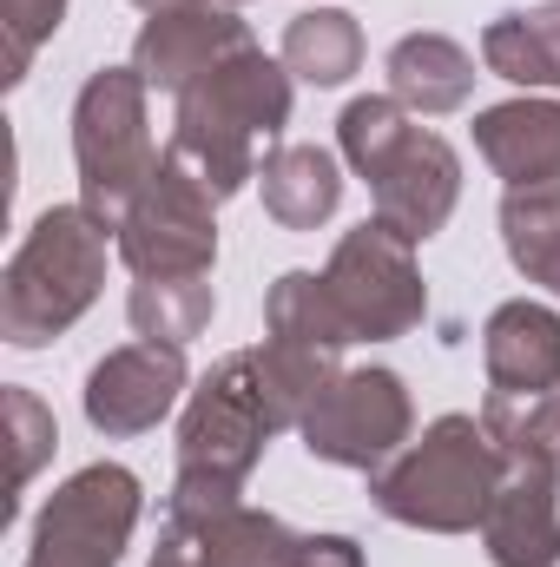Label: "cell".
<instances>
[{
	"label": "cell",
	"instance_id": "d6986e66",
	"mask_svg": "<svg viewBox=\"0 0 560 567\" xmlns=\"http://www.w3.org/2000/svg\"><path fill=\"white\" fill-rule=\"evenodd\" d=\"M198 86H205L231 120H245V126L265 133V140L290 120V66L271 60L265 47H238V53H231L218 73H205Z\"/></svg>",
	"mask_w": 560,
	"mask_h": 567
},
{
	"label": "cell",
	"instance_id": "ba28073f",
	"mask_svg": "<svg viewBox=\"0 0 560 567\" xmlns=\"http://www.w3.org/2000/svg\"><path fill=\"white\" fill-rule=\"evenodd\" d=\"M211 205L218 198L178 158H158V172L145 178V192L120 218V258L139 278H211V265H218Z\"/></svg>",
	"mask_w": 560,
	"mask_h": 567
},
{
	"label": "cell",
	"instance_id": "7402d4cb",
	"mask_svg": "<svg viewBox=\"0 0 560 567\" xmlns=\"http://www.w3.org/2000/svg\"><path fill=\"white\" fill-rule=\"evenodd\" d=\"M265 323H271L278 343H303V350H323V357H336L350 343V323H343L330 284L317 271H283L265 297Z\"/></svg>",
	"mask_w": 560,
	"mask_h": 567
},
{
	"label": "cell",
	"instance_id": "83f0119b",
	"mask_svg": "<svg viewBox=\"0 0 560 567\" xmlns=\"http://www.w3.org/2000/svg\"><path fill=\"white\" fill-rule=\"evenodd\" d=\"M133 7H145V13H172V7H185V0H133Z\"/></svg>",
	"mask_w": 560,
	"mask_h": 567
},
{
	"label": "cell",
	"instance_id": "52a82bcc",
	"mask_svg": "<svg viewBox=\"0 0 560 567\" xmlns=\"http://www.w3.org/2000/svg\"><path fill=\"white\" fill-rule=\"evenodd\" d=\"M139 475L120 462H93L73 482L53 488V502L33 522L27 567H120L133 528H139Z\"/></svg>",
	"mask_w": 560,
	"mask_h": 567
},
{
	"label": "cell",
	"instance_id": "4316f807",
	"mask_svg": "<svg viewBox=\"0 0 560 567\" xmlns=\"http://www.w3.org/2000/svg\"><path fill=\"white\" fill-rule=\"evenodd\" d=\"M152 567H211V561H205V548H198L185 528H165V535H158V555H152Z\"/></svg>",
	"mask_w": 560,
	"mask_h": 567
},
{
	"label": "cell",
	"instance_id": "5bb4252c",
	"mask_svg": "<svg viewBox=\"0 0 560 567\" xmlns=\"http://www.w3.org/2000/svg\"><path fill=\"white\" fill-rule=\"evenodd\" d=\"M165 158H178L211 198H231L245 178H258V133L245 120H231L205 86H191V93H178V126H172Z\"/></svg>",
	"mask_w": 560,
	"mask_h": 567
},
{
	"label": "cell",
	"instance_id": "30bf717a",
	"mask_svg": "<svg viewBox=\"0 0 560 567\" xmlns=\"http://www.w3.org/2000/svg\"><path fill=\"white\" fill-rule=\"evenodd\" d=\"M238 47H251L245 20L225 0H185L172 13H152L133 47V73L152 93H191L205 73H218Z\"/></svg>",
	"mask_w": 560,
	"mask_h": 567
},
{
	"label": "cell",
	"instance_id": "3957f363",
	"mask_svg": "<svg viewBox=\"0 0 560 567\" xmlns=\"http://www.w3.org/2000/svg\"><path fill=\"white\" fill-rule=\"evenodd\" d=\"M508 475V455L495 449V435L481 416H442L422 429L396 462L376 468V508L403 528H428V535H468L481 528L495 488Z\"/></svg>",
	"mask_w": 560,
	"mask_h": 567
},
{
	"label": "cell",
	"instance_id": "cb8c5ba5",
	"mask_svg": "<svg viewBox=\"0 0 560 567\" xmlns=\"http://www.w3.org/2000/svg\"><path fill=\"white\" fill-rule=\"evenodd\" d=\"M0 410H7V435H13V502H7V508H20V495H27V482L40 475V462L53 455L60 429H53V410H46L33 390H20V383H7Z\"/></svg>",
	"mask_w": 560,
	"mask_h": 567
},
{
	"label": "cell",
	"instance_id": "6da1fadb",
	"mask_svg": "<svg viewBox=\"0 0 560 567\" xmlns=\"http://www.w3.org/2000/svg\"><path fill=\"white\" fill-rule=\"evenodd\" d=\"M336 140H343V158L370 178L383 225H396L416 245L448 225L462 198V158L442 133H422L409 106H396L390 93H363L343 106Z\"/></svg>",
	"mask_w": 560,
	"mask_h": 567
},
{
	"label": "cell",
	"instance_id": "e0dca14e",
	"mask_svg": "<svg viewBox=\"0 0 560 567\" xmlns=\"http://www.w3.org/2000/svg\"><path fill=\"white\" fill-rule=\"evenodd\" d=\"M258 185H265V212L283 231H317L343 205V172L323 145H278L258 165Z\"/></svg>",
	"mask_w": 560,
	"mask_h": 567
},
{
	"label": "cell",
	"instance_id": "9a60e30c",
	"mask_svg": "<svg viewBox=\"0 0 560 567\" xmlns=\"http://www.w3.org/2000/svg\"><path fill=\"white\" fill-rule=\"evenodd\" d=\"M475 152L508 178V192L521 185H554L560 178V100H508L475 113Z\"/></svg>",
	"mask_w": 560,
	"mask_h": 567
},
{
	"label": "cell",
	"instance_id": "603a6c76",
	"mask_svg": "<svg viewBox=\"0 0 560 567\" xmlns=\"http://www.w3.org/2000/svg\"><path fill=\"white\" fill-rule=\"evenodd\" d=\"M211 310H218L211 278H139L133 284V303H126V317H133L139 337L178 343V350L211 330Z\"/></svg>",
	"mask_w": 560,
	"mask_h": 567
},
{
	"label": "cell",
	"instance_id": "ac0fdd59",
	"mask_svg": "<svg viewBox=\"0 0 560 567\" xmlns=\"http://www.w3.org/2000/svg\"><path fill=\"white\" fill-rule=\"evenodd\" d=\"M481 60L488 73L541 93V86H560V0H541L528 13H501L488 20L481 33Z\"/></svg>",
	"mask_w": 560,
	"mask_h": 567
},
{
	"label": "cell",
	"instance_id": "7a4b0ae2",
	"mask_svg": "<svg viewBox=\"0 0 560 567\" xmlns=\"http://www.w3.org/2000/svg\"><path fill=\"white\" fill-rule=\"evenodd\" d=\"M106 231L113 225H100L86 205H53L33 218L0 278V337L13 350H40L93 310L106 284Z\"/></svg>",
	"mask_w": 560,
	"mask_h": 567
},
{
	"label": "cell",
	"instance_id": "8fae6325",
	"mask_svg": "<svg viewBox=\"0 0 560 567\" xmlns=\"http://www.w3.org/2000/svg\"><path fill=\"white\" fill-rule=\"evenodd\" d=\"M178 390H185V350L139 337V343H126V350L93 363V377H86V423L100 435H145V429H158L172 416Z\"/></svg>",
	"mask_w": 560,
	"mask_h": 567
},
{
	"label": "cell",
	"instance_id": "d4e9b609",
	"mask_svg": "<svg viewBox=\"0 0 560 567\" xmlns=\"http://www.w3.org/2000/svg\"><path fill=\"white\" fill-rule=\"evenodd\" d=\"M66 20V0H0V33H7V86L27 80L33 53L60 33Z\"/></svg>",
	"mask_w": 560,
	"mask_h": 567
},
{
	"label": "cell",
	"instance_id": "9c48e42d",
	"mask_svg": "<svg viewBox=\"0 0 560 567\" xmlns=\"http://www.w3.org/2000/svg\"><path fill=\"white\" fill-rule=\"evenodd\" d=\"M409 390L396 370H336L323 383V396L303 410V449L317 462H336V468H383L403 455L409 442Z\"/></svg>",
	"mask_w": 560,
	"mask_h": 567
},
{
	"label": "cell",
	"instance_id": "5b68a950",
	"mask_svg": "<svg viewBox=\"0 0 560 567\" xmlns=\"http://www.w3.org/2000/svg\"><path fill=\"white\" fill-rule=\"evenodd\" d=\"M278 429L283 416L271 403V390H265L258 350H238L198 383V396H191V410L178 423V475L185 482L245 488V475L258 468V455H265V442Z\"/></svg>",
	"mask_w": 560,
	"mask_h": 567
},
{
	"label": "cell",
	"instance_id": "f1b7e54d",
	"mask_svg": "<svg viewBox=\"0 0 560 567\" xmlns=\"http://www.w3.org/2000/svg\"><path fill=\"white\" fill-rule=\"evenodd\" d=\"M225 7H238V0H225Z\"/></svg>",
	"mask_w": 560,
	"mask_h": 567
},
{
	"label": "cell",
	"instance_id": "44dd1931",
	"mask_svg": "<svg viewBox=\"0 0 560 567\" xmlns=\"http://www.w3.org/2000/svg\"><path fill=\"white\" fill-rule=\"evenodd\" d=\"M283 66L310 86H343L356 66H363V27L336 7H310L283 27Z\"/></svg>",
	"mask_w": 560,
	"mask_h": 567
},
{
	"label": "cell",
	"instance_id": "ffe728a7",
	"mask_svg": "<svg viewBox=\"0 0 560 567\" xmlns=\"http://www.w3.org/2000/svg\"><path fill=\"white\" fill-rule=\"evenodd\" d=\"M501 245L528 284H548L560 297V178L554 185H521L501 198Z\"/></svg>",
	"mask_w": 560,
	"mask_h": 567
},
{
	"label": "cell",
	"instance_id": "7c38bea8",
	"mask_svg": "<svg viewBox=\"0 0 560 567\" xmlns=\"http://www.w3.org/2000/svg\"><path fill=\"white\" fill-rule=\"evenodd\" d=\"M481 542L495 567H554L560 561V462L508 455V475L481 515Z\"/></svg>",
	"mask_w": 560,
	"mask_h": 567
},
{
	"label": "cell",
	"instance_id": "8992f818",
	"mask_svg": "<svg viewBox=\"0 0 560 567\" xmlns=\"http://www.w3.org/2000/svg\"><path fill=\"white\" fill-rule=\"evenodd\" d=\"M323 284L350 323V343H390L403 330H416L428 317V290L416 271V238H403L383 218H363L356 231H343V245L330 251Z\"/></svg>",
	"mask_w": 560,
	"mask_h": 567
},
{
	"label": "cell",
	"instance_id": "2e32d148",
	"mask_svg": "<svg viewBox=\"0 0 560 567\" xmlns=\"http://www.w3.org/2000/svg\"><path fill=\"white\" fill-rule=\"evenodd\" d=\"M383 73H390V100L409 106L416 120L455 113V106H468V93H475V60H468V47H455L448 33H403V40L390 47Z\"/></svg>",
	"mask_w": 560,
	"mask_h": 567
},
{
	"label": "cell",
	"instance_id": "4fadbf2b",
	"mask_svg": "<svg viewBox=\"0 0 560 567\" xmlns=\"http://www.w3.org/2000/svg\"><path fill=\"white\" fill-rule=\"evenodd\" d=\"M481 363L495 396H554L560 390V310L515 297L481 330Z\"/></svg>",
	"mask_w": 560,
	"mask_h": 567
},
{
	"label": "cell",
	"instance_id": "277c9868",
	"mask_svg": "<svg viewBox=\"0 0 560 567\" xmlns=\"http://www.w3.org/2000/svg\"><path fill=\"white\" fill-rule=\"evenodd\" d=\"M145 86L133 66H100L80 100H73V158H80V205L120 231L126 205L145 192V178L158 172V145L145 126Z\"/></svg>",
	"mask_w": 560,
	"mask_h": 567
},
{
	"label": "cell",
	"instance_id": "484cf974",
	"mask_svg": "<svg viewBox=\"0 0 560 567\" xmlns=\"http://www.w3.org/2000/svg\"><path fill=\"white\" fill-rule=\"evenodd\" d=\"M271 567H363V548L350 535H297Z\"/></svg>",
	"mask_w": 560,
	"mask_h": 567
}]
</instances>
